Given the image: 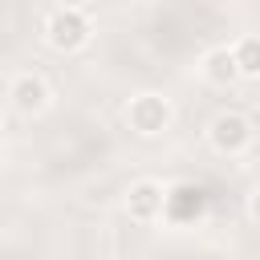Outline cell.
Returning a JSON list of instances; mask_svg holds the SVG:
<instances>
[{"label": "cell", "mask_w": 260, "mask_h": 260, "mask_svg": "<svg viewBox=\"0 0 260 260\" xmlns=\"http://www.w3.org/2000/svg\"><path fill=\"white\" fill-rule=\"evenodd\" d=\"M162 203H167V191L154 183V179H138L126 195V215L138 219V223H150L162 215Z\"/></svg>", "instance_id": "5"}, {"label": "cell", "mask_w": 260, "mask_h": 260, "mask_svg": "<svg viewBox=\"0 0 260 260\" xmlns=\"http://www.w3.org/2000/svg\"><path fill=\"white\" fill-rule=\"evenodd\" d=\"M0 162H4V146H0Z\"/></svg>", "instance_id": "11"}, {"label": "cell", "mask_w": 260, "mask_h": 260, "mask_svg": "<svg viewBox=\"0 0 260 260\" xmlns=\"http://www.w3.org/2000/svg\"><path fill=\"white\" fill-rule=\"evenodd\" d=\"M240 77H260V37H240V45L232 49Z\"/></svg>", "instance_id": "8"}, {"label": "cell", "mask_w": 260, "mask_h": 260, "mask_svg": "<svg viewBox=\"0 0 260 260\" xmlns=\"http://www.w3.org/2000/svg\"><path fill=\"white\" fill-rule=\"evenodd\" d=\"M203 211H207V195H203L199 187H191V183H179V187H171V191H167L162 215H167L171 223H195Z\"/></svg>", "instance_id": "4"}, {"label": "cell", "mask_w": 260, "mask_h": 260, "mask_svg": "<svg viewBox=\"0 0 260 260\" xmlns=\"http://www.w3.org/2000/svg\"><path fill=\"white\" fill-rule=\"evenodd\" d=\"M248 211H252V219H256V223H260V187H256V191H252V203H248Z\"/></svg>", "instance_id": "9"}, {"label": "cell", "mask_w": 260, "mask_h": 260, "mask_svg": "<svg viewBox=\"0 0 260 260\" xmlns=\"http://www.w3.org/2000/svg\"><path fill=\"white\" fill-rule=\"evenodd\" d=\"M57 4H61V8H77V12H81V8L89 4V0H57Z\"/></svg>", "instance_id": "10"}, {"label": "cell", "mask_w": 260, "mask_h": 260, "mask_svg": "<svg viewBox=\"0 0 260 260\" xmlns=\"http://www.w3.org/2000/svg\"><path fill=\"white\" fill-rule=\"evenodd\" d=\"M126 118H130V130H138L142 138H154L171 126V102L162 93H138L126 106Z\"/></svg>", "instance_id": "3"}, {"label": "cell", "mask_w": 260, "mask_h": 260, "mask_svg": "<svg viewBox=\"0 0 260 260\" xmlns=\"http://www.w3.org/2000/svg\"><path fill=\"white\" fill-rule=\"evenodd\" d=\"M207 138H211V146L219 154H244L252 146V122L244 114H236V110H223V114L211 118Z\"/></svg>", "instance_id": "2"}, {"label": "cell", "mask_w": 260, "mask_h": 260, "mask_svg": "<svg viewBox=\"0 0 260 260\" xmlns=\"http://www.w3.org/2000/svg\"><path fill=\"white\" fill-rule=\"evenodd\" d=\"M45 41L57 49V53H73L89 41V16L77 12V8H57L49 20H45Z\"/></svg>", "instance_id": "1"}, {"label": "cell", "mask_w": 260, "mask_h": 260, "mask_svg": "<svg viewBox=\"0 0 260 260\" xmlns=\"http://www.w3.org/2000/svg\"><path fill=\"white\" fill-rule=\"evenodd\" d=\"M203 77H207L211 85H232V81L240 77L236 53H232V49H211V53L203 57Z\"/></svg>", "instance_id": "7"}, {"label": "cell", "mask_w": 260, "mask_h": 260, "mask_svg": "<svg viewBox=\"0 0 260 260\" xmlns=\"http://www.w3.org/2000/svg\"><path fill=\"white\" fill-rule=\"evenodd\" d=\"M12 106L20 110V114H41L45 106H49V85L37 77V73H24V77H16L12 81Z\"/></svg>", "instance_id": "6"}]
</instances>
